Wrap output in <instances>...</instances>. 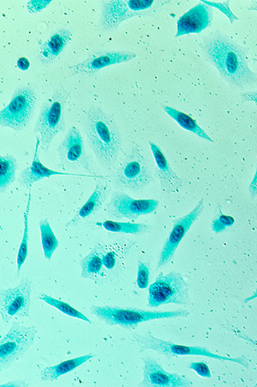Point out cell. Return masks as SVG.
I'll list each match as a JSON object with an SVG mask.
<instances>
[{
  "label": "cell",
  "mask_w": 257,
  "mask_h": 387,
  "mask_svg": "<svg viewBox=\"0 0 257 387\" xmlns=\"http://www.w3.org/2000/svg\"><path fill=\"white\" fill-rule=\"evenodd\" d=\"M39 95L32 86L19 87L15 90L9 105L0 112V125L19 132L30 124L37 108Z\"/></svg>",
  "instance_id": "ba28073f"
},
{
  "label": "cell",
  "mask_w": 257,
  "mask_h": 387,
  "mask_svg": "<svg viewBox=\"0 0 257 387\" xmlns=\"http://www.w3.org/2000/svg\"><path fill=\"white\" fill-rule=\"evenodd\" d=\"M133 342L137 343L140 352H144L146 350H153L158 355H164L168 359L179 357V355H197V357H209L221 362L238 363L246 369L250 367V361L244 355L236 358L222 357V355L213 354L205 347L176 345V343L157 338L150 333L144 335L134 333Z\"/></svg>",
  "instance_id": "5b68a950"
},
{
  "label": "cell",
  "mask_w": 257,
  "mask_h": 387,
  "mask_svg": "<svg viewBox=\"0 0 257 387\" xmlns=\"http://www.w3.org/2000/svg\"><path fill=\"white\" fill-rule=\"evenodd\" d=\"M148 302L151 308L167 304L187 305L189 302V287L183 275L174 271L158 275L156 282L149 287Z\"/></svg>",
  "instance_id": "9c48e42d"
},
{
  "label": "cell",
  "mask_w": 257,
  "mask_h": 387,
  "mask_svg": "<svg viewBox=\"0 0 257 387\" xmlns=\"http://www.w3.org/2000/svg\"><path fill=\"white\" fill-rule=\"evenodd\" d=\"M90 314L106 325L118 326L124 329L132 331L142 323L156 321L162 318H187L189 313L187 310H176L170 311H147L138 308L120 307L113 306H98L89 308Z\"/></svg>",
  "instance_id": "3957f363"
},
{
  "label": "cell",
  "mask_w": 257,
  "mask_h": 387,
  "mask_svg": "<svg viewBox=\"0 0 257 387\" xmlns=\"http://www.w3.org/2000/svg\"><path fill=\"white\" fill-rule=\"evenodd\" d=\"M165 3L154 0H113L103 1L99 25L105 31H113L123 22L135 17L151 16Z\"/></svg>",
  "instance_id": "52a82bcc"
},
{
  "label": "cell",
  "mask_w": 257,
  "mask_h": 387,
  "mask_svg": "<svg viewBox=\"0 0 257 387\" xmlns=\"http://www.w3.org/2000/svg\"><path fill=\"white\" fill-rule=\"evenodd\" d=\"M18 168L17 160L13 156L0 157V191L6 192L8 187L15 181V172Z\"/></svg>",
  "instance_id": "484cf974"
},
{
  "label": "cell",
  "mask_w": 257,
  "mask_h": 387,
  "mask_svg": "<svg viewBox=\"0 0 257 387\" xmlns=\"http://www.w3.org/2000/svg\"><path fill=\"white\" fill-rule=\"evenodd\" d=\"M203 210L204 201L203 198L199 201V203L196 204V206L189 214L174 221L173 230L170 232L168 238L165 241L163 248H162L156 270H159L161 267L165 266V264L172 260L182 239H184V237L187 234L189 229H191L192 225L203 214Z\"/></svg>",
  "instance_id": "9a60e30c"
},
{
  "label": "cell",
  "mask_w": 257,
  "mask_h": 387,
  "mask_svg": "<svg viewBox=\"0 0 257 387\" xmlns=\"http://www.w3.org/2000/svg\"><path fill=\"white\" fill-rule=\"evenodd\" d=\"M84 129L91 149L106 171L115 168L123 147L115 120L101 108L90 107L85 112Z\"/></svg>",
  "instance_id": "7a4b0ae2"
},
{
  "label": "cell",
  "mask_w": 257,
  "mask_h": 387,
  "mask_svg": "<svg viewBox=\"0 0 257 387\" xmlns=\"http://www.w3.org/2000/svg\"><path fill=\"white\" fill-rule=\"evenodd\" d=\"M189 369L195 371V372L201 377H212L211 370L209 369L207 363L204 362H192V364L189 365Z\"/></svg>",
  "instance_id": "d6a6232c"
},
{
  "label": "cell",
  "mask_w": 257,
  "mask_h": 387,
  "mask_svg": "<svg viewBox=\"0 0 257 387\" xmlns=\"http://www.w3.org/2000/svg\"><path fill=\"white\" fill-rule=\"evenodd\" d=\"M97 227H101L105 230L114 234H124L132 235H142L150 234L154 227L148 224L120 222V221L105 220L103 222H96Z\"/></svg>",
  "instance_id": "603a6c76"
},
{
  "label": "cell",
  "mask_w": 257,
  "mask_h": 387,
  "mask_svg": "<svg viewBox=\"0 0 257 387\" xmlns=\"http://www.w3.org/2000/svg\"><path fill=\"white\" fill-rule=\"evenodd\" d=\"M73 33L68 29H61L42 43L38 49V59L42 65L49 66L61 58L66 47L73 40Z\"/></svg>",
  "instance_id": "ffe728a7"
},
{
  "label": "cell",
  "mask_w": 257,
  "mask_h": 387,
  "mask_svg": "<svg viewBox=\"0 0 257 387\" xmlns=\"http://www.w3.org/2000/svg\"><path fill=\"white\" fill-rule=\"evenodd\" d=\"M110 177L117 188L132 191H140L153 181L144 149L136 143L132 145L129 155L113 169Z\"/></svg>",
  "instance_id": "8992f818"
},
{
  "label": "cell",
  "mask_w": 257,
  "mask_h": 387,
  "mask_svg": "<svg viewBox=\"0 0 257 387\" xmlns=\"http://www.w3.org/2000/svg\"><path fill=\"white\" fill-rule=\"evenodd\" d=\"M39 147H41V138L37 137V145H35L32 164L29 167L23 169L18 179L19 184L25 189H30L35 183L44 179H49L53 176H74L91 177V179H110V176L103 175H82V174L62 173L51 169L42 165L39 157Z\"/></svg>",
  "instance_id": "e0dca14e"
},
{
  "label": "cell",
  "mask_w": 257,
  "mask_h": 387,
  "mask_svg": "<svg viewBox=\"0 0 257 387\" xmlns=\"http://www.w3.org/2000/svg\"><path fill=\"white\" fill-rule=\"evenodd\" d=\"M150 148L156 163V174L161 187L165 193H173L183 186V180L173 171L161 149L153 142L149 141Z\"/></svg>",
  "instance_id": "44dd1931"
},
{
  "label": "cell",
  "mask_w": 257,
  "mask_h": 387,
  "mask_svg": "<svg viewBox=\"0 0 257 387\" xmlns=\"http://www.w3.org/2000/svg\"><path fill=\"white\" fill-rule=\"evenodd\" d=\"M253 61L257 63V59H253Z\"/></svg>",
  "instance_id": "7bdbcfd3"
},
{
  "label": "cell",
  "mask_w": 257,
  "mask_h": 387,
  "mask_svg": "<svg viewBox=\"0 0 257 387\" xmlns=\"http://www.w3.org/2000/svg\"><path fill=\"white\" fill-rule=\"evenodd\" d=\"M57 151L64 168L84 169L90 175H97L91 165L88 153H86L84 138L80 130L75 126L69 129Z\"/></svg>",
  "instance_id": "7c38bea8"
},
{
  "label": "cell",
  "mask_w": 257,
  "mask_h": 387,
  "mask_svg": "<svg viewBox=\"0 0 257 387\" xmlns=\"http://www.w3.org/2000/svg\"><path fill=\"white\" fill-rule=\"evenodd\" d=\"M144 361V380L138 386L142 387H187L193 382L184 375L168 373L159 362L151 357H142Z\"/></svg>",
  "instance_id": "2e32d148"
},
{
  "label": "cell",
  "mask_w": 257,
  "mask_h": 387,
  "mask_svg": "<svg viewBox=\"0 0 257 387\" xmlns=\"http://www.w3.org/2000/svg\"><path fill=\"white\" fill-rule=\"evenodd\" d=\"M105 254L104 248L101 246H97L81 261V276L82 278L93 279L98 274H100L102 267L104 266L103 258H104Z\"/></svg>",
  "instance_id": "cb8c5ba5"
},
{
  "label": "cell",
  "mask_w": 257,
  "mask_h": 387,
  "mask_svg": "<svg viewBox=\"0 0 257 387\" xmlns=\"http://www.w3.org/2000/svg\"><path fill=\"white\" fill-rule=\"evenodd\" d=\"M234 223L235 219L231 215H224L220 208L219 215L213 221V231L216 234H220V232L225 231V228L232 227Z\"/></svg>",
  "instance_id": "4dcf8cb0"
},
{
  "label": "cell",
  "mask_w": 257,
  "mask_h": 387,
  "mask_svg": "<svg viewBox=\"0 0 257 387\" xmlns=\"http://www.w3.org/2000/svg\"><path fill=\"white\" fill-rule=\"evenodd\" d=\"M38 297L41 299V301L47 304V305L56 308V309L61 311V313L69 316L70 318L81 319V321L89 323L90 325L92 323V322H91L84 314H82L81 311L75 309V308L71 306L68 303L63 302L59 301V299H55L51 297V296L43 293L39 294Z\"/></svg>",
  "instance_id": "f1b7e54d"
},
{
  "label": "cell",
  "mask_w": 257,
  "mask_h": 387,
  "mask_svg": "<svg viewBox=\"0 0 257 387\" xmlns=\"http://www.w3.org/2000/svg\"><path fill=\"white\" fill-rule=\"evenodd\" d=\"M248 9L250 10V11H257V1H253L251 3V5L250 6H249Z\"/></svg>",
  "instance_id": "b9f144b4"
},
{
  "label": "cell",
  "mask_w": 257,
  "mask_h": 387,
  "mask_svg": "<svg viewBox=\"0 0 257 387\" xmlns=\"http://www.w3.org/2000/svg\"><path fill=\"white\" fill-rule=\"evenodd\" d=\"M205 5H207L211 7H215L217 8V9L220 10V11H222V13L227 16V17L230 19L231 23H234L235 20H238V18L236 17L234 14L232 13V11L230 9V7H229V1L224 2V3H216V2H208V1H203Z\"/></svg>",
  "instance_id": "1f68e13d"
},
{
  "label": "cell",
  "mask_w": 257,
  "mask_h": 387,
  "mask_svg": "<svg viewBox=\"0 0 257 387\" xmlns=\"http://www.w3.org/2000/svg\"><path fill=\"white\" fill-rule=\"evenodd\" d=\"M51 2V0H46V1L44 0H41V1L34 0V1L27 2V11L32 14L39 13V11L44 10L47 6L50 5Z\"/></svg>",
  "instance_id": "836d02e7"
},
{
  "label": "cell",
  "mask_w": 257,
  "mask_h": 387,
  "mask_svg": "<svg viewBox=\"0 0 257 387\" xmlns=\"http://www.w3.org/2000/svg\"><path fill=\"white\" fill-rule=\"evenodd\" d=\"M70 93L64 86H59L51 97L43 102L35 122L34 132L39 134L41 148L49 152L51 141L65 129V109Z\"/></svg>",
  "instance_id": "277c9868"
},
{
  "label": "cell",
  "mask_w": 257,
  "mask_h": 387,
  "mask_svg": "<svg viewBox=\"0 0 257 387\" xmlns=\"http://www.w3.org/2000/svg\"><path fill=\"white\" fill-rule=\"evenodd\" d=\"M38 331L35 326H26L13 321L9 331L0 340V367L6 369L23 357L34 345Z\"/></svg>",
  "instance_id": "30bf717a"
},
{
  "label": "cell",
  "mask_w": 257,
  "mask_h": 387,
  "mask_svg": "<svg viewBox=\"0 0 257 387\" xmlns=\"http://www.w3.org/2000/svg\"><path fill=\"white\" fill-rule=\"evenodd\" d=\"M135 58H137V54L132 51H99V52L89 54L84 61L69 66L68 69L74 75L92 76L93 74L106 66L128 62Z\"/></svg>",
  "instance_id": "5bb4252c"
},
{
  "label": "cell",
  "mask_w": 257,
  "mask_h": 387,
  "mask_svg": "<svg viewBox=\"0 0 257 387\" xmlns=\"http://www.w3.org/2000/svg\"><path fill=\"white\" fill-rule=\"evenodd\" d=\"M236 335H237V337H239L240 338L244 339V340H246L249 343H251L252 345H254L257 347V343L256 341L253 340V339H251L250 338H248L247 335H243V334H237V333H236Z\"/></svg>",
  "instance_id": "ab89813d"
},
{
  "label": "cell",
  "mask_w": 257,
  "mask_h": 387,
  "mask_svg": "<svg viewBox=\"0 0 257 387\" xmlns=\"http://www.w3.org/2000/svg\"><path fill=\"white\" fill-rule=\"evenodd\" d=\"M32 280L23 278L17 287L2 290L0 293V316L9 323L14 318H30Z\"/></svg>",
  "instance_id": "8fae6325"
},
{
  "label": "cell",
  "mask_w": 257,
  "mask_h": 387,
  "mask_svg": "<svg viewBox=\"0 0 257 387\" xmlns=\"http://www.w3.org/2000/svg\"><path fill=\"white\" fill-rule=\"evenodd\" d=\"M117 263L116 254L115 252L109 251L106 252L104 255V258H103V264L106 270H113L115 267Z\"/></svg>",
  "instance_id": "e575fe53"
},
{
  "label": "cell",
  "mask_w": 257,
  "mask_h": 387,
  "mask_svg": "<svg viewBox=\"0 0 257 387\" xmlns=\"http://www.w3.org/2000/svg\"><path fill=\"white\" fill-rule=\"evenodd\" d=\"M241 97H242L243 100L244 101L255 102V104H257V90H253V92L247 90V92L241 94Z\"/></svg>",
  "instance_id": "d590c367"
},
{
  "label": "cell",
  "mask_w": 257,
  "mask_h": 387,
  "mask_svg": "<svg viewBox=\"0 0 257 387\" xmlns=\"http://www.w3.org/2000/svg\"><path fill=\"white\" fill-rule=\"evenodd\" d=\"M200 47L206 60L229 84L241 90L257 85V73L249 66L244 47L228 35L215 31L203 39Z\"/></svg>",
  "instance_id": "6da1fadb"
},
{
  "label": "cell",
  "mask_w": 257,
  "mask_h": 387,
  "mask_svg": "<svg viewBox=\"0 0 257 387\" xmlns=\"http://www.w3.org/2000/svg\"><path fill=\"white\" fill-rule=\"evenodd\" d=\"M150 264L149 263L138 262L137 284L139 290H146L149 287Z\"/></svg>",
  "instance_id": "f546056e"
},
{
  "label": "cell",
  "mask_w": 257,
  "mask_h": 387,
  "mask_svg": "<svg viewBox=\"0 0 257 387\" xmlns=\"http://www.w3.org/2000/svg\"><path fill=\"white\" fill-rule=\"evenodd\" d=\"M17 66L20 70L27 71L30 67V62L26 57H20L17 61Z\"/></svg>",
  "instance_id": "8d00e7d4"
},
{
  "label": "cell",
  "mask_w": 257,
  "mask_h": 387,
  "mask_svg": "<svg viewBox=\"0 0 257 387\" xmlns=\"http://www.w3.org/2000/svg\"><path fill=\"white\" fill-rule=\"evenodd\" d=\"M163 109L165 112L168 114V116L171 117L181 128L187 130L189 132L195 133L196 136H199L201 139L213 142V140L200 127L196 121L191 116H189V114L180 112V110L168 107V106H164Z\"/></svg>",
  "instance_id": "d4e9b609"
},
{
  "label": "cell",
  "mask_w": 257,
  "mask_h": 387,
  "mask_svg": "<svg viewBox=\"0 0 257 387\" xmlns=\"http://www.w3.org/2000/svg\"><path fill=\"white\" fill-rule=\"evenodd\" d=\"M249 191H250L251 196L253 197V198L257 196V167L255 176L253 177V180L250 184V189H249Z\"/></svg>",
  "instance_id": "74e56055"
},
{
  "label": "cell",
  "mask_w": 257,
  "mask_h": 387,
  "mask_svg": "<svg viewBox=\"0 0 257 387\" xmlns=\"http://www.w3.org/2000/svg\"><path fill=\"white\" fill-rule=\"evenodd\" d=\"M39 229H41L42 244L43 254L45 258L51 262V256L58 246V240L56 236L54 235L53 229H51L49 220L42 219L39 223Z\"/></svg>",
  "instance_id": "4316f807"
},
{
  "label": "cell",
  "mask_w": 257,
  "mask_h": 387,
  "mask_svg": "<svg viewBox=\"0 0 257 387\" xmlns=\"http://www.w3.org/2000/svg\"><path fill=\"white\" fill-rule=\"evenodd\" d=\"M159 207L154 199H133L120 191H113L106 212L114 219L135 220L140 216L152 214Z\"/></svg>",
  "instance_id": "4fadbf2b"
},
{
  "label": "cell",
  "mask_w": 257,
  "mask_h": 387,
  "mask_svg": "<svg viewBox=\"0 0 257 387\" xmlns=\"http://www.w3.org/2000/svg\"><path fill=\"white\" fill-rule=\"evenodd\" d=\"M1 387H8V386H29L25 380H15L11 382H8L6 384H2L0 386Z\"/></svg>",
  "instance_id": "f35d334b"
},
{
  "label": "cell",
  "mask_w": 257,
  "mask_h": 387,
  "mask_svg": "<svg viewBox=\"0 0 257 387\" xmlns=\"http://www.w3.org/2000/svg\"><path fill=\"white\" fill-rule=\"evenodd\" d=\"M256 298H257V290H256L254 294L250 296V297L245 299L244 303L247 304L248 302H250L251 301H253V299H255Z\"/></svg>",
  "instance_id": "60d3db41"
},
{
  "label": "cell",
  "mask_w": 257,
  "mask_h": 387,
  "mask_svg": "<svg viewBox=\"0 0 257 387\" xmlns=\"http://www.w3.org/2000/svg\"><path fill=\"white\" fill-rule=\"evenodd\" d=\"M113 187L108 179H98L96 189L90 196L88 201L79 210L76 215L65 225V227H76L82 220L93 216L101 210L105 201L112 195Z\"/></svg>",
  "instance_id": "d6986e66"
},
{
  "label": "cell",
  "mask_w": 257,
  "mask_h": 387,
  "mask_svg": "<svg viewBox=\"0 0 257 387\" xmlns=\"http://www.w3.org/2000/svg\"><path fill=\"white\" fill-rule=\"evenodd\" d=\"M30 203H31V191H30L29 198H27L26 210L23 213V224H25V227H23V235L21 244H20L19 250L18 252L17 258V266L18 272L17 275L20 274L21 268L25 264L27 256V244H29V216L30 210Z\"/></svg>",
  "instance_id": "83f0119b"
},
{
  "label": "cell",
  "mask_w": 257,
  "mask_h": 387,
  "mask_svg": "<svg viewBox=\"0 0 257 387\" xmlns=\"http://www.w3.org/2000/svg\"><path fill=\"white\" fill-rule=\"evenodd\" d=\"M93 357V354H88L82 355V357L62 362L55 366L45 367V369H43L41 371L39 378H41L42 381L53 382L57 381L62 375L73 372V370L77 369V367L82 364H84L85 362L89 361L90 359H92Z\"/></svg>",
  "instance_id": "7402d4cb"
},
{
  "label": "cell",
  "mask_w": 257,
  "mask_h": 387,
  "mask_svg": "<svg viewBox=\"0 0 257 387\" xmlns=\"http://www.w3.org/2000/svg\"><path fill=\"white\" fill-rule=\"evenodd\" d=\"M212 20V8L203 2L197 4L177 20L175 37L193 33L199 34L211 25Z\"/></svg>",
  "instance_id": "ac0fdd59"
}]
</instances>
